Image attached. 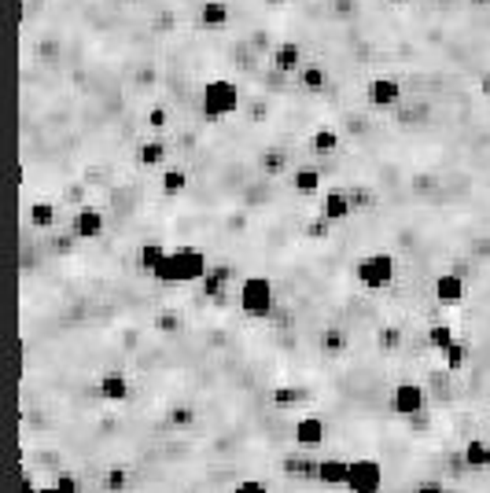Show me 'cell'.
I'll return each mask as SVG.
<instances>
[{"instance_id": "2e32d148", "label": "cell", "mask_w": 490, "mask_h": 493, "mask_svg": "<svg viewBox=\"0 0 490 493\" xmlns=\"http://www.w3.org/2000/svg\"><path fill=\"white\" fill-rule=\"evenodd\" d=\"M350 332L343 328V324H328V328H321V335H318V350H321V357H328V361H343L347 354H350Z\"/></svg>"}, {"instance_id": "d6986e66", "label": "cell", "mask_w": 490, "mask_h": 493, "mask_svg": "<svg viewBox=\"0 0 490 493\" xmlns=\"http://www.w3.org/2000/svg\"><path fill=\"white\" fill-rule=\"evenodd\" d=\"M406 343H410V335H406V328L402 324H380L376 328V335H372V346L383 354V357H399L402 350H406Z\"/></svg>"}, {"instance_id": "603a6c76", "label": "cell", "mask_w": 490, "mask_h": 493, "mask_svg": "<svg viewBox=\"0 0 490 493\" xmlns=\"http://www.w3.org/2000/svg\"><path fill=\"white\" fill-rule=\"evenodd\" d=\"M296 81H299V88H303V92L321 96V92L332 85V74H328V70H325L318 59H307V63H303V70L296 74Z\"/></svg>"}, {"instance_id": "83f0119b", "label": "cell", "mask_w": 490, "mask_h": 493, "mask_svg": "<svg viewBox=\"0 0 490 493\" xmlns=\"http://www.w3.org/2000/svg\"><path fill=\"white\" fill-rule=\"evenodd\" d=\"M424 339H428V346H432L435 354H443V350H450V346L457 343V328H454L450 321H435V324H428Z\"/></svg>"}, {"instance_id": "8fae6325", "label": "cell", "mask_w": 490, "mask_h": 493, "mask_svg": "<svg viewBox=\"0 0 490 493\" xmlns=\"http://www.w3.org/2000/svg\"><path fill=\"white\" fill-rule=\"evenodd\" d=\"M284 184L296 191L299 200H321V191H325V177L318 166H296L284 177Z\"/></svg>"}, {"instance_id": "30bf717a", "label": "cell", "mask_w": 490, "mask_h": 493, "mask_svg": "<svg viewBox=\"0 0 490 493\" xmlns=\"http://www.w3.org/2000/svg\"><path fill=\"white\" fill-rule=\"evenodd\" d=\"M291 442H296L299 449L321 453V449H325V442H328V424H325V416H318V413H303V416L296 420V431H291Z\"/></svg>"}, {"instance_id": "7c38bea8", "label": "cell", "mask_w": 490, "mask_h": 493, "mask_svg": "<svg viewBox=\"0 0 490 493\" xmlns=\"http://www.w3.org/2000/svg\"><path fill=\"white\" fill-rule=\"evenodd\" d=\"M339 148H343V133H339L336 126H318V129L310 133L307 148H303V151H296V162H299L303 155H314V159H328V155H336Z\"/></svg>"}, {"instance_id": "d590c367", "label": "cell", "mask_w": 490, "mask_h": 493, "mask_svg": "<svg viewBox=\"0 0 490 493\" xmlns=\"http://www.w3.org/2000/svg\"><path fill=\"white\" fill-rule=\"evenodd\" d=\"M486 424H490V402H486Z\"/></svg>"}, {"instance_id": "484cf974", "label": "cell", "mask_w": 490, "mask_h": 493, "mask_svg": "<svg viewBox=\"0 0 490 493\" xmlns=\"http://www.w3.org/2000/svg\"><path fill=\"white\" fill-rule=\"evenodd\" d=\"M162 258H166V243H162V240H144V243L137 247V269H141L144 276H151Z\"/></svg>"}, {"instance_id": "ac0fdd59", "label": "cell", "mask_w": 490, "mask_h": 493, "mask_svg": "<svg viewBox=\"0 0 490 493\" xmlns=\"http://www.w3.org/2000/svg\"><path fill=\"white\" fill-rule=\"evenodd\" d=\"M303 63H307V52H303L296 41H280V45L273 48V56H269V67H273L276 74H299Z\"/></svg>"}, {"instance_id": "f546056e", "label": "cell", "mask_w": 490, "mask_h": 493, "mask_svg": "<svg viewBox=\"0 0 490 493\" xmlns=\"http://www.w3.org/2000/svg\"><path fill=\"white\" fill-rule=\"evenodd\" d=\"M37 493H81V475H78V471H59V475H52Z\"/></svg>"}, {"instance_id": "e0dca14e", "label": "cell", "mask_w": 490, "mask_h": 493, "mask_svg": "<svg viewBox=\"0 0 490 493\" xmlns=\"http://www.w3.org/2000/svg\"><path fill=\"white\" fill-rule=\"evenodd\" d=\"M96 482H100L104 493H130V489H133V464L111 460L100 475H96Z\"/></svg>"}, {"instance_id": "6da1fadb", "label": "cell", "mask_w": 490, "mask_h": 493, "mask_svg": "<svg viewBox=\"0 0 490 493\" xmlns=\"http://www.w3.org/2000/svg\"><path fill=\"white\" fill-rule=\"evenodd\" d=\"M207 272H211V258H207L203 247L177 243V247H166V258L159 262L151 280H159V283H200Z\"/></svg>"}, {"instance_id": "cb8c5ba5", "label": "cell", "mask_w": 490, "mask_h": 493, "mask_svg": "<svg viewBox=\"0 0 490 493\" xmlns=\"http://www.w3.org/2000/svg\"><path fill=\"white\" fill-rule=\"evenodd\" d=\"M229 19H233L229 0H203L200 5V26L203 30H225Z\"/></svg>"}, {"instance_id": "d4e9b609", "label": "cell", "mask_w": 490, "mask_h": 493, "mask_svg": "<svg viewBox=\"0 0 490 493\" xmlns=\"http://www.w3.org/2000/svg\"><path fill=\"white\" fill-rule=\"evenodd\" d=\"M339 191H347V200H350V211H354V214H369V211L376 207V188L365 184V180H350V184L339 188Z\"/></svg>"}, {"instance_id": "5b68a950", "label": "cell", "mask_w": 490, "mask_h": 493, "mask_svg": "<svg viewBox=\"0 0 490 493\" xmlns=\"http://www.w3.org/2000/svg\"><path fill=\"white\" fill-rule=\"evenodd\" d=\"M428 386L421 379H402L391 386V398H387V409L395 413L399 420H413L421 413H428Z\"/></svg>"}, {"instance_id": "7402d4cb", "label": "cell", "mask_w": 490, "mask_h": 493, "mask_svg": "<svg viewBox=\"0 0 490 493\" xmlns=\"http://www.w3.org/2000/svg\"><path fill=\"white\" fill-rule=\"evenodd\" d=\"M188 188H192V173L181 162H170L166 169H159V191L166 195V200H177V195H184Z\"/></svg>"}, {"instance_id": "7a4b0ae2", "label": "cell", "mask_w": 490, "mask_h": 493, "mask_svg": "<svg viewBox=\"0 0 490 493\" xmlns=\"http://www.w3.org/2000/svg\"><path fill=\"white\" fill-rule=\"evenodd\" d=\"M244 108V88L233 77H211L200 88V115L207 122H225L236 118Z\"/></svg>"}, {"instance_id": "9c48e42d", "label": "cell", "mask_w": 490, "mask_h": 493, "mask_svg": "<svg viewBox=\"0 0 490 493\" xmlns=\"http://www.w3.org/2000/svg\"><path fill=\"white\" fill-rule=\"evenodd\" d=\"M67 229L78 236V243H96V240H104V236H108L111 221H108V211H100L96 203H85V207L70 218Z\"/></svg>"}, {"instance_id": "5bb4252c", "label": "cell", "mask_w": 490, "mask_h": 493, "mask_svg": "<svg viewBox=\"0 0 490 493\" xmlns=\"http://www.w3.org/2000/svg\"><path fill=\"white\" fill-rule=\"evenodd\" d=\"M19 214H23V221H26V225H34L37 232H52V229H59V225H63L59 207H56V203H48V200H34V203L19 207Z\"/></svg>"}, {"instance_id": "3957f363", "label": "cell", "mask_w": 490, "mask_h": 493, "mask_svg": "<svg viewBox=\"0 0 490 493\" xmlns=\"http://www.w3.org/2000/svg\"><path fill=\"white\" fill-rule=\"evenodd\" d=\"M236 310L247 321H266L276 310V283L266 272H251L236 283Z\"/></svg>"}, {"instance_id": "e575fe53", "label": "cell", "mask_w": 490, "mask_h": 493, "mask_svg": "<svg viewBox=\"0 0 490 493\" xmlns=\"http://www.w3.org/2000/svg\"><path fill=\"white\" fill-rule=\"evenodd\" d=\"M391 5H399V8H406V5H413V0H391Z\"/></svg>"}, {"instance_id": "44dd1931", "label": "cell", "mask_w": 490, "mask_h": 493, "mask_svg": "<svg viewBox=\"0 0 490 493\" xmlns=\"http://www.w3.org/2000/svg\"><path fill=\"white\" fill-rule=\"evenodd\" d=\"M347 471H350V460L347 457H321V467H318V482L328 486V489H347Z\"/></svg>"}, {"instance_id": "836d02e7", "label": "cell", "mask_w": 490, "mask_h": 493, "mask_svg": "<svg viewBox=\"0 0 490 493\" xmlns=\"http://www.w3.org/2000/svg\"><path fill=\"white\" fill-rule=\"evenodd\" d=\"M479 92H483V100H490V70L483 74V81H479Z\"/></svg>"}, {"instance_id": "9a60e30c", "label": "cell", "mask_w": 490, "mask_h": 493, "mask_svg": "<svg viewBox=\"0 0 490 493\" xmlns=\"http://www.w3.org/2000/svg\"><path fill=\"white\" fill-rule=\"evenodd\" d=\"M350 200H347V191L339 188H325L321 191V200H318V218H325L328 225H343L350 218Z\"/></svg>"}, {"instance_id": "ffe728a7", "label": "cell", "mask_w": 490, "mask_h": 493, "mask_svg": "<svg viewBox=\"0 0 490 493\" xmlns=\"http://www.w3.org/2000/svg\"><path fill=\"white\" fill-rule=\"evenodd\" d=\"M432 291H435L439 306H461L464 294H468V283H464V276H457V272H439Z\"/></svg>"}, {"instance_id": "4fadbf2b", "label": "cell", "mask_w": 490, "mask_h": 493, "mask_svg": "<svg viewBox=\"0 0 490 493\" xmlns=\"http://www.w3.org/2000/svg\"><path fill=\"white\" fill-rule=\"evenodd\" d=\"M133 159H137L144 169L159 173V169L170 166V140H166V137H144V140L133 148Z\"/></svg>"}, {"instance_id": "d6a6232c", "label": "cell", "mask_w": 490, "mask_h": 493, "mask_svg": "<svg viewBox=\"0 0 490 493\" xmlns=\"http://www.w3.org/2000/svg\"><path fill=\"white\" fill-rule=\"evenodd\" d=\"M37 489H41V486H37L34 475H23V478H19V493H37Z\"/></svg>"}, {"instance_id": "ba28073f", "label": "cell", "mask_w": 490, "mask_h": 493, "mask_svg": "<svg viewBox=\"0 0 490 493\" xmlns=\"http://www.w3.org/2000/svg\"><path fill=\"white\" fill-rule=\"evenodd\" d=\"M406 100V88L399 77H391V74H380V77H369L365 81V104L372 111H391V108H399Z\"/></svg>"}, {"instance_id": "8992f818", "label": "cell", "mask_w": 490, "mask_h": 493, "mask_svg": "<svg viewBox=\"0 0 490 493\" xmlns=\"http://www.w3.org/2000/svg\"><path fill=\"white\" fill-rule=\"evenodd\" d=\"M387 482V467L380 457H350V471H347V493H383Z\"/></svg>"}, {"instance_id": "4dcf8cb0", "label": "cell", "mask_w": 490, "mask_h": 493, "mask_svg": "<svg viewBox=\"0 0 490 493\" xmlns=\"http://www.w3.org/2000/svg\"><path fill=\"white\" fill-rule=\"evenodd\" d=\"M225 493H273V489H269V482H266V478H258V475H247V478L233 482Z\"/></svg>"}, {"instance_id": "277c9868", "label": "cell", "mask_w": 490, "mask_h": 493, "mask_svg": "<svg viewBox=\"0 0 490 493\" xmlns=\"http://www.w3.org/2000/svg\"><path fill=\"white\" fill-rule=\"evenodd\" d=\"M354 280L365 294H383L399 280V258L391 251H369L354 262Z\"/></svg>"}, {"instance_id": "1f68e13d", "label": "cell", "mask_w": 490, "mask_h": 493, "mask_svg": "<svg viewBox=\"0 0 490 493\" xmlns=\"http://www.w3.org/2000/svg\"><path fill=\"white\" fill-rule=\"evenodd\" d=\"M413 493H450V486L443 478H424V482L413 486Z\"/></svg>"}, {"instance_id": "4316f807", "label": "cell", "mask_w": 490, "mask_h": 493, "mask_svg": "<svg viewBox=\"0 0 490 493\" xmlns=\"http://www.w3.org/2000/svg\"><path fill=\"white\" fill-rule=\"evenodd\" d=\"M461 453H464V464H468L472 471H486V467H490V438L475 435V438L464 442Z\"/></svg>"}, {"instance_id": "8d00e7d4", "label": "cell", "mask_w": 490, "mask_h": 493, "mask_svg": "<svg viewBox=\"0 0 490 493\" xmlns=\"http://www.w3.org/2000/svg\"><path fill=\"white\" fill-rule=\"evenodd\" d=\"M192 493H203V489H192Z\"/></svg>"}, {"instance_id": "52a82bcc", "label": "cell", "mask_w": 490, "mask_h": 493, "mask_svg": "<svg viewBox=\"0 0 490 493\" xmlns=\"http://www.w3.org/2000/svg\"><path fill=\"white\" fill-rule=\"evenodd\" d=\"M96 398H104V402H111V406H122V402H130L133 398V375L130 372H122V368H108V372H100L92 383H85Z\"/></svg>"}, {"instance_id": "f1b7e54d", "label": "cell", "mask_w": 490, "mask_h": 493, "mask_svg": "<svg viewBox=\"0 0 490 493\" xmlns=\"http://www.w3.org/2000/svg\"><path fill=\"white\" fill-rule=\"evenodd\" d=\"M468 361H472V343H464V339H457L450 350H443V365H446V372H454V375H461V372L468 368Z\"/></svg>"}]
</instances>
